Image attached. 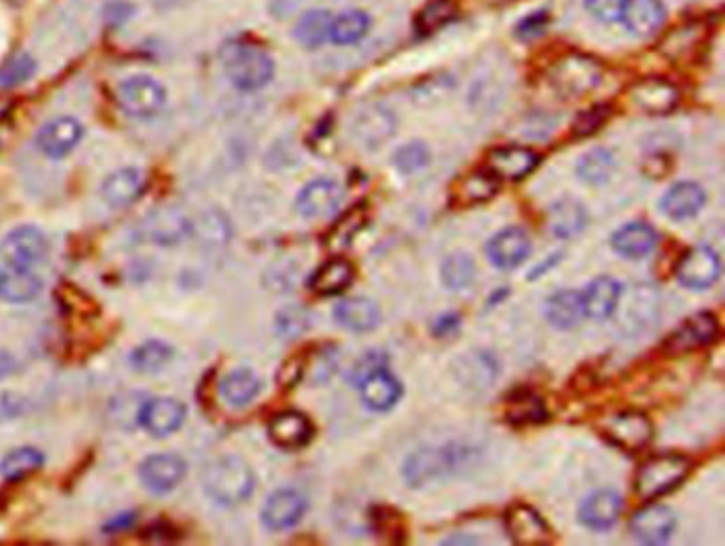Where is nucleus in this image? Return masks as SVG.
<instances>
[{"mask_svg":"<svg viewBox=\"0 0 725 546\" xmlns=\"http://www.w3.org/2000/svg\"><path fill=\"white\" fill-rule=\"evenodd\" d=\"M117 105L134 119H151L166 107L164 85L149 75H132L115 90Z\"/></svg>","mask_w":725,"mask_h":546,"instance_id":"7ed1b4c3","label":"nucleus"},{"mask_svg":"<svg viewBox=\"0 0 725 546\" xmlns=\"http://www.w3.org/2000/svg\"><path fill=\"white\" fill-rule=\"evenodd\" d=\"M507 532L517 544H547L551 540V532L543 517L534 508L517 504L507 510Z\"/></svg>","mask_w":725,"mask_h":546,"instance_id":"aec40b11","label":"nucleus"},{"mask_svg":"<svg viewBox=\"0 0 725 546\" xmlns=\"http://www.w3.org/2000/svg\"><path fill=\"white\" fill-rule=\"evenodd\" d=\"M192 236L205 249H222L230 238V224L224 213L207 211L192 221ZM190 236V238H192Z\"/></svg>","mask_w":725,"mask_h":546,"instance_id":"e433bc0d","label":"nucleus"},{"mask_svg":"<svg viewBox=\"0 0 725 546\" xmlns=\"http://www.w3.org/2000/svg\"><path fill=\"white\" fill-rule=\"evenodd\" d=\"M604 436L623 451H640L653 436V425L643 413H619L604 423Z\"/></svg>","mask_w":725,"mask_h":546,"instance_id":"ddd939ff","label":"nucleus"},{"mask_svg":"<svg viewBox=\"0 0 725 546\" xmlns=\"http://www.w3.org/2000/svg\"><path fill=\"white\" fill-rule=\"evenodd\" d=\"M615 168V160L611 156V151L606 149H592L589 153H585V156L581 158L579 162V177L585 181V183H594V185H600L604 183L606 179L611 177Z\"/></svg>","mask_w":725,"mask_h":546,"instance_id":"de8ad7c7","label":"nucleus"},{"mask_svg":"<svg viewBox=\"0 0 725 546\" xmlns=\"http://www.w3.org/2000/svg\"><path fill=\"white\" fill-rule=\"evenodd\" d=\"M15 368H18V364H15L13 357L9 353L0 351V381L11 377V374L15 372Z\"/></svg>","mask_w":725,"mask_h":546,"instance_id":"bf43d9fd","label":"nucleus"},{"mask_svg":"<svg viewBox=\"0 0 725 546\" xmlns=\"http://www.w3.org/2000/svg\"><path fill=\"white\" fill-rule=\"evenodd\" d=\"M394 162H396L398 170L411 175V173H417V170H421V168H426V164L430 162V153H428L426 145L409 143L396 151Z\"/></svg>","mask_w":725,"mask_h":546,"instance_id":"864d4df0","label":"nucleus"},{"mask_svg":"<svg viewBox=\"0 0 725 546\" xmlns=\"http://www.w3.org/2000/svg\"><path fill=\"white\" fill-rule=\"evenodd\" d=\"M689 474V462L681 455H657L651 457L638 470L636 493L640 498L653 500L666 496L668 491L679 487Z\"/></svg>","mask_w":725,"mask_h":546,"instance_id":"20e7f679","label":"nucleus"},{"mask_svg":"<svg viewBox=\"0 0 725 546\" xmlns=\"http://www.w3.org/2000/svg\"><path fill=\"white\" fill-rule=\"evenodd\" d=\"M366 219H368V215H366L364 207L351 209L347 215H343L339 221H336L334 228L330 230L328 241H326L328 247L332 251L345 249L353 241V236H356L366 226Z\"/></svg>","mask_w":725,"mask_h":546,"instance_id":"49530a36","label":"nucleus"},{"mask_svg":"<svg viewBox=\"0 0 725 546\" xmlns=\"http://www.w3.org/2000/svg\"><path fill=\"white\" fill-rule=\"evenodd\" d=\"M43 289V279L32 268L9 266L0 268V300L9 304H24L35 300Z\"/></svg>","mask_w":725,"mask_h":546,"instance_id":"4be33fe9","label":"nucleus"},{"mask_svg":"<svg viewBox=\"0 0 725 546\" xmlns=\"http://www.w3.org/2000/svg\"><path fill=\"white\" fill-rule=\"evenodd\" d=\"M606 117H609V107H606V105H596L589 111H583L575 119V124H572V134H575V136L594 134L606 122Z\"/></svg>","mask_w":725,"mask_h":546,"instance_id":"5fc2aeb1","label":"nucleus"},{"mask_svg":"<svg viewBox=\"0 0 725 546\" xmlns=\"http://www.w3.org/2000/svg\"><path fill=\"white\" fill-rule=\"evenodd\" d=\"M549 79L558 92L566 96H583L600 83L602 64L592 56L568 54L553 64Z\"/></svg>","mask_w":725,"mask_h":546,"instance_id":"423d86ee","label":"nucleus"},{"mask_svg":"<svg viewBox=\"0 0 725 546\" xmlns=\"http://www.w3.org/2000/svg\"><path fill=\"white\" fill-rule=\"evenodd\" d=\"M332 15L328 11H309L294 26V39L309 49L324 45L330 39Z\"/></svg>","mask_w":725,"mask_h":546,"instance_id":"ea45409f","label":"nucleus"},{"mask_svg":"<svg viewBox=\"0 0 725 546\" xmlns=\"http://www.w3.org/2000/svg\"><path fill=\"white\" fill-rule=\"evenodd\" d=\"M353 281V266L347 260H330L319 268L313 279L311 289L319 296H334L343 292V289Z\"/></svg>","mask_w":725,"mask_h":546,"instance_id":"c9c22d12","label":"nucleus"},{"mask_svg":"<svg viewBox=\"0 0 725 546\" xmlns=\"http://www.w3.org/2000/svg\"><path fill=\"white\" fill-rule=\"evenodd\" d=\"M143 185H145V179H143L141 170L128 166V168H120V170H115V173H111L105 179L100 194H103L105 202L111 204L113 209H122L141 196Z\"/></svg>","mask_w":725,"mask_h":546,"instance_id":"cd10ccee","label":"nucleus"},{"mask_svg":"<svg viewBox=\"0 0 725 546\" xmlns=\"http://www.w3.org/2000/svg\"><path fill=\"white\" fill-rule=\"evenodd\" d=\"M583 298V311L592 319H609L619 306L621 285L611 277H600L587 287Z\"/></svg>","mask_w":725,"mask_h":546,"instance_id":"c756f323","label":"nucleus"},{"mask_svg":"<svg viewBox=\"0 0 725 546\" xmlns=\"http://www.w3.org/2000/svg\"><path fill=\"white\" fill-rule=\"evenodd\" d=\"M623 500L617 491H596L592 496L585 498V502L579 508V519L583 525L592 527V530H609L611 525L621 515Z\"/></svg>","mask_w":725,"mask_h":546,"instance_id":"5701e85b","label":"nucleus"},{"mask_svg":"<svg viewBox=\"0 0 725 546\" xmlns=\"http://www.w3.org/2000/svg\"><path fill=\"white\" fill-rule=\"evenodd\" d=\"M666 11L660 0H626L621 20L628 32L638 39L653 37L662 28Z\"/></svg>","mask_w":725,"mask_h":546,"instance_id":"b1692460","label":"nucleus"},{"mask_svg":"<svg viewBox=\"0 0 725 546\" xmlns=\"http://www.w3.org/2000/svg\"><path fill=\"white\" fill-rule=\"evenodd\" d=\"M507 419L515 425H536L547 419V408L532 391H517L507 402Z\"/></svg>","mask_w":725,"mask_h":546,"instance_id":"79ce46f5","label":"nucleus"},{"mask_svg":"<svg viewBox=\"0 0 725 546\" xmlns=\"http://www.w3.org/2000/svg\"><path fill=\"white\" fill-rule=\"evenodd\" d=\"M334 321L349 332H368L377 328L379 309L368 298H349L334 309Z\"/></svg>","mask_w":725,"mask_h":546,"instance_id":"7c9ffc66","label":"nucleus"},{"mask_svg":"<svg viewBox=\"0 0 725 546\" xmlns=\"http://www.w3.org/2000/svg\"><path fill=\"white\" fill-rule=\"evenodd\" d=\"M256 479L251 468L239 457H219L202 472V487L219 506H239L249 500Z\"/></svg>","mask_w":725,"mask_h":546,"instance_id":"f03ea898","label":"nucleus"},{"mask_svg":"<svg viewBox=\"0 0 725 546\" xmlns=\"http://www.w3.org/2000/svg\"><path fill=\"white\" fill-rule=\"evenodd\" d=\"M83 126L79 119L62 115L49 119L37 132V149L49 160H62L81 143Z\"/></svg>","mask_w":725,"mask_h":546,"instance_id":"1a4fd4ad","label":"nucleus"},{"mask_svg":"<svg viewBox=\"0 0 725 546\" xmlns=\"http://www.w3.org/2000/svg\"><path fill=\"white\" fill-rule=\"evenodd\" d=\"M487 258L498 268H515L528 258L530 238L524 230L507 228L498 232L485 247Z\"/></svg>","mask_w":725,"mask_h":546,"instance_id":"412c9836","label":"nucleus"},{"mask_svg":"<svg viewBox=\"0 0 725 546\" xmlns=\"http://www.w3.org/2000/svg\"><path fill=\"white\" fill-rule=\"evenodd\" d=\"M141 243L156 247H175L192 236V219L179 207L166 204L143 217L137 228Z\"/></svg>","mask_w":725,"mask_h":546,"instance_id":"39448f33","label":"nucleus"},{"mask_svg":"<svg viewBox=\"0 0 725 546\" xmlns=\"http://www.w3.org/2000/svg\"><path fill=\"white\" fill-rule=\"evenodd\" d=\"M370 17L364 11H345L334 17L330 26V39L336 45H353L366 37Z\"/></svg>","mask_w":725,"mask_h":546,"instance_id":"37998d69","label":"nucleus"},{"mask_svg":"<svg viewBox=\"0 0 725 546\" xmlns=\"http://www.w3.org/2000/svg\"><path fill=\"white\" fill-rule=\"evenodd\" d=\"M475 279V262L466 253H453L443 262V281L451 289H462Z\"/></svg>","mask_w":725,"mask_h":546,"instance_id":"8fccbe9b","label":"nucleus"},{"mask_svg":"<svg viewBox=\"0 0 725 546\" xmlns=\"http://www.w3.org/2000/svg\"><path fill=\"white\" fill-rule=\"evenodd\" d=\"M611 243L613 249L621 253L623 258L638 260L645 258V255H649L657 247V232L649 224H643V221H634V224L619 228L613 234Z\"/></svg>","mask_w":725,"mask_h":546,"instance_id":"c85d7f7f","label":"nucleus"},{"mask_svg":"<svg viewBox=\"0 0 725 546\" xmlns=\"http://www.w3.org/2000/svg\"><path fill=\"white\" fill-rule=\"evenodd\" d=\"M49 243L45 234L35 226L13 228L0 243V258L9 266L32 268L47 258Z\"/></svg>","mask_w":725,"mask_h":546,"instance_id":"6e6552de","label":"nucleus"},{"mask_svg":"<svg viewBox=\"0 0 725 546\" xmlns=\"http://www.w3.org/2000/svg\"><path fill=\"white\" fill-rule=\"evenodd\" d=\"M309 323H311L309 313L302 309V306L292 304V306H285L283 311L277 313L275 328L281 338H296L309 330Z\"/></svg>","mask_w":725,"mask_h":546,"instance_id":"3c124183","label":"nucleus"},{"mask_svg":"<svg viewBox=\"0 0 725 546\" xmlns=\"http://www.w3.org/2000/svg\"><path fill=\"white\" fill-rule=\"evenodd\" d=\"M657 309H660V306H657V296L653 292V287L638 285L628 300V311H626L628 323L630 326H636V330L649 328L651 321L657 317Z\"/></svg>","mask_w":725,"mask_h":546,"instance_id":"c03bdc74","label":"nucleus"},{"mask_svg":"<svg viewBox=\"0 0 725 546\" xmlns=\"http://www.w3.org/2000/svg\"><path fill=\"white\" fill-rule=\"evenodd\" d=\"M37 73V60L30 54H18L0 66V88H18Z\"/></svg>","mask_w":725,"mask_h":546,"instance_id":"09e8293b","label":"nucleus"},{"mask_svg":"<svg viewBox=\"0 0 725 546\" xmlns=\"http://www.w3.org/2000/svg\"><path fill=\"white\" fill-rule=\"evenodd\" d=\"M547 317L555 328L560 330H572L577 328L581 319L585 317L583 311V298L577 292H558L553 294L547 302Z\"/></svg>","mask_w":725,"mask_h":546,"instance_id":"72a5a7b5","label":"nucleus"},{"mask_svg":"<svg viewBox=\"0 0 725 546\" xmlns=\"http://www.w3.org/2000/svg\"><path fill=\"white\" fill-rule=\"evenodd\" d=\"M706 194L698 183H677L664 194L662 198V211L672 219H687L694 217L704 207Z\"/></svg>","mask_w":725,"mask_h":546,"instance_id":"2f4dec72","label":"nucleus"},{"mask_svg":"<svg viewBox=\"0 0 725 546\" xmlns=\"http://www.w3.org/2000/svg\"><path fill=\"white\" fill-rule=\"evenodd\" d=\"M462 459H464V455L453 447L419 449L413 455H409L407 462H404L402 474L409 485L419 487L430 481L443 479V476H447L449 472L455 470V466H458Z\"/></svg>","mask_w":725,"mask_h":546,"instance_id":"0eeeda50","label":"nucleus"},{"mask_svg":"<svg viewBox=\"0 0 725 546\" xmlns=\"http://www.w3.org/2000/svg\"><path fill=\"white\" fill-rule=\"evenodd\" d=\"M362 402L370 408V411H390V408L400 400L402 396V385L390 370L385 366H379L370 370L366 377L358 381Z\"/></svg>","mask_w":725,"mask_h":546,"instance_id":"dca6fc26","label":"nucleus"},{"mask_svg":"<svg viewBox=\"0 0 725 546\" xmlns=\"http://www.w3.org/2000/svg\"><path fill=\"white\" fill-rule=\"evenodd\" d=\"M587 226V213L575 200H562L553 204L549 213V228L555 236L570 238L577 236Z\"/></svg>","mask_w":725,"mask_h":546,"instance_id":"4c0bfd02","label":"nucleus"},{"mask_svg":"<svg viewBox=\"0 0 725 546\" xmlns=\"http://www.w3.org/2000/svg\"><path fill=\"white\" fill-rule=\"evenodd\" d=\"M43 466V453L35 447H18L9 451L0 462V474L5 481H22L28 474Z\"/></svg>","mask_w":725,"mask_h":546,"instance_id":"58836bf2","label":"nucleus"},{"mask_svg":"<svg viewBox=\"0 0 725 546\" xmlns=\"http://www.w3.org/2000/svg\"><path fill=\"white\" fill-rule=\"evenodd\" d=\"M307 513L305 493L296 489H279L264 502L262 523L271 532H285L294 527Z\"/></svg>","mask_w":725,"mask_h":546,"instance_id":"f8f14e48","label":"nucleus"},{"mask_svg":"<svg viewBox=\"0 0 725 546\" xmlns=\"http://www.w3.org/2000/svg\"><path fill=\"white\" fill-rule=\"evenodd\" d=\"M632 105L640 111L651 113V115H666L670 113L679 102V90L677 85L662 77H649L638 81L630 90Z\"/></svg>","mask_w":725,"mask_h":546,"instance_id":"2eb2a0df","label":"nucleus"},{"mask_svg":"<svg viewBox=\"0 0 725 546\" xmlns=\"http://www.w3.org/2000/svg\"><path fill=\"white\" fill-rule=\"evenodd\" d=\"M175 349L164 340H147L130 353V366L143 374H156L173 362Z\"/></svg>","mask_w":725,"mask_h":546,"instance_id":"f704fd0d","label":"nucleus"},{"mask_svg":"<svg viewBox=\"0 0 725 546\" xmlns=\"http://www.w3.org/2000/svg\"><path fill=\"white\" fill-rule=\"evenodd\" d=\"M11 111H13V102L7 96H0V122L7 119L11 115Z\"/></svg>","mask_w":725,"mask_h":546,"instance_id":"680f3d73","label":"nucleus"},{"mask_svg":"<svg viewBox=\"0 0 725 546\" xmlns=\"http://www.w3.org/2000/svg\"><path fill=\"white\" fill-rule=\"evenodd\" d=\"M538 164V156L528 147H500L490 151L487 166L492 173L502 179H521L530 175Z\"/></svg>","mask_w":725,"mask_h":546,"instance_id":"393cba45","label":"nucleus"},{"mask_svg":"<svg viewBox=\"0 0 725 546\" xmlns=\"http://www.w3.org/2000/svg\"><path fill=\"white\" fill-rule=\"evenodd\" d=\"M396 130V117L392 115V111H387L385 107H368L364 109L356 122H353V132H356V139L364 145V147H379L381 143H385Z\"/></svg>","mask_w":725,"mask_h":546,"instance_id":"a878e982","label":"nucleus"},{"mask_svg":"<svg viewBox=\"0 0 725 546\" xmlns=\"http://www.w3.org/2000/svg\"><path fill=\"white\" fill-rule=\"evenodd\" d=\"M132 15L134 7L132 3H126V0H111L103 9V20L109 28H122L126 22H130Z\"/></svg>","mask_w":725,"mask_h":546,"instance_id":"4d7b16f0","label":"nucleus"},{"mask_svg":"<svg viewBox=\"0 0 725 546\" xmlns=\"http://www.w3.org/2000/svg\"><path fill=\"white\" fill-rule=\"evenodd\" d=\"M545 26H547V17H545V13H536V15L526 17V20L519 24L517 32L521 34V37L534 39V37H538V34H541V32L545 30Z\"/></svg>","mask_w":725,"mask_h":546,"instance_id":"13d9d810","label":"nucleus"},{"mask_svg":"<svg viewBox=\"0 0 725 546\" xmlns=\"http://www.w3.org/2000/svg\"><path fill=\"white\" fill-rule=\"evenodd\" d=\"M677 519L666 506L651 504L634 515L630 527L636 540L645 544H664L674 534Z\"/></svg>","mask_w":725,"mask_h":546,"instance_id":"a211bd4d","label":"nucleus"},{"mask_svg":"<svg viewBox=\"0 0 725 546\" xmlns=\"http://www.w3.org/2000/svg\"><path fill=\"white\" fill-rule=\"evenodd\" d=\"M185 417H188V411L175 398H151L141 404L137 413L141 428L147 434L158 438L179 432L181 425L185 423Z\"/></svg>","mask_w":725,"mask_h":546,"instance_id":"9d476101","label":"nucleus"},{"mask_svg":"<svg viewBox=\"0 0 725 546\" xmlns=\"http://www.w3.org/2000/svg\"><path fill=\"white\" fill-rule=\"evenodd\" d=\"M188 3H190V0H151V5H154V9H158V11L179 9V7H185Z\"/></svg>","mask_w":725,"mask_h":546,"instance_id":"052dcab7","label":"nucleus"},{"mask_svg":"<svg viewBox=\"0 0 725 546\" xmlns=\"http://www.w3.org/2000/svg\"><path fill=\"white\" fill-rule=\"evenodd\" d=\"M585 7L600 22H617L626 9V0H585Z\"/></svg>","mask_w":725,"mask_h":546,"instance_id":"6e6d98bb","label":"nucleus"},{"mask_svg":"<svg viewBox=\"0 0 725 546\" xmlns=\"http://www.w3.org/2000/svg\"><path fill=\"white\" fill-rule=\"evenodd\" d=\"M268 436L277 447L283 449H298L305 447L313 436L311 421L296 411L279 413L271 423H268Z\"/></svg>","mask_w":725,"mask_h":546,"instance_id":"bb28decb","label":"nucleus"},{"mask_svg":"<svg viewBox=\"0 0 725 546\" xmlns=\"http://www.w3.org/2000/svg\"><path fill=\"white\" fill-rule=\"evenodd\" d=\"M455 13V7L451 0H432L426 5V9L417 17V32L419 34H430L445 26Z\"/></svg>","mask_w":725,"mask_h":546,"instance_id":"603ef678","label":"nucleus"},{"mask_svg":"<svg viewBox=\"0 0 725 546\" xmlns=\"http://www.w3.org/2000/svg\"><path fill=\"white\" fill-rule=\"evenodd\" d=\"M185 466L183 459L175 453H156L149 455L143 459V464L139 468V476L141 483L151 491V493H168L173 491L185 476Z\"/></svg>","mask_w":725,"mask_h":546,"instance_id":"9b49d317","label":"nucleus"},{"mask_svg":"<svg viewBox=\"0 0 725 546\" xmlns=\"http://www.w3.org/2000/svg\"><path fill=\"white\" fill-rule=\"evenodd\" d=\"M455 372L468 387H483L494 381L496 366L487 355H464L455 364Z\"/></svg>","mask_w":725,"mask_h":546,"instance_id":"a18cd8bd","label":"nucleus"},{"mask_svg":"<svg viewBox=\"0 0 725 546\" xmlns=\"http://www.w3.org/2000/svg\"><path fill=\"white\" fill-rule=\"evenodd\" d=\"M498 192V179L492 170H477L468 177H464L455 190V200L462 204H479L494 198Z\"/></svg>","mask_w":725,"mask_h":546,"instance_id":"a19ab883","label":"nucleus"},{"mask_svg":"<svg viewBox=\"0 0 725 546\" xmlns=\"http://www.w3.org/2000/svg\"><path fill=\"white\" fill-rule=\"evenodd\" d=\"M219 394H222L226 404H230L234 408H243V406L251 404L260 394L258 374L249 368H239V370L228 372L222 385H219Z\"/></svg>","mask_w":725,"mask_h":546,"instance_id":"473e14b6","label":"nucleus"},{"mask_svg":"<svg viewBox=\"0 0 725 546\" xmlns=\"http://www.w3.org/2000/svg\"><path fill=\"white\" fill-rule=\"evenodd\" d=\"M222 66L228 81L241 92H258L275 75L273 58L254 43H228L222 49Z\"/></svg>","mask_w":725,"mask_h":546,"instance_id":"f257e3e1","label":"nucleus"},{"mask_svg":"<svg viewBox=\"0 0 725 546\" xmlns=\"http://www.w3.org/2000/svg\"><path fill=\"white\" fill-rule=\"evenodd\" d=\"M717 334H719L717 317L711 313H698L683 321V326L668 338L666 349L670 353L696 351L700 347L711 345Z\"/></svg>","mask_w":725,"mask_h":546,"instance_id":"f3484780","label":"nucleus"},{"mask_svg":"<svg viewBox=\"0 0 725 546\" xmlns=\"http://www.w3.org/2000/svg\"><path fill=\"white\" fill-rule=\"evenodd\" d=\"M341 198L343 190L339 183L330 179H315L302 187V192L296 198V211L302 217H324L336 209Z\"/></svg>","mask_w":725,"mask_h":546,"instance_id":"6ab92c4d","label":"nucleus"},{"mask_svg":"<svg viewBox=\"0 0 725 546\" xmlns=\"http://www.w3.org/2000/svg\"><path fill=\"white\" fill-rule=\"evenodd\" d=\"M719 275L721 260L711 247H696L687 251L677 266V279L691 289H704L713 285Z\"/></svg>","mask_w":725,"mask_h":546,"instance_id":"4468645a","label":"nucleus"}]
</instances>
